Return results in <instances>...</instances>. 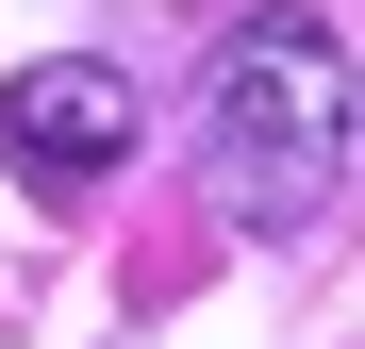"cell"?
<instances>
[{"label":"cell","mask_w":365,"mask_h":349,"mask_svg":"<svg viewBox=\"0 0 365 349\" xmlns=\"http://www.w3.org/2000/svg\"><path fill=\"white\" fill-rule=\"evenodd\" d=\"M200 150H216V216L250 233V250L316 233L332 183H349V50H332V17H250L232 34Z\"/></svg>","instance_id":"cell-1"},{"label":"cell","mask_w":365,"mask_h":349,"mask_svg":"<svg viewBox=\"0 0 365 349\" xmlns=\"http://www.w3.org/2000/svg\"><path fill=\"white\" fill-rule=\"evenodd\" d=\"M0 166H17V183H50V200L116 183V166H133V84H116L100 50L17 67V84H0Z\"/></svg>","instance_id":"cell-2"}]
</instances>
